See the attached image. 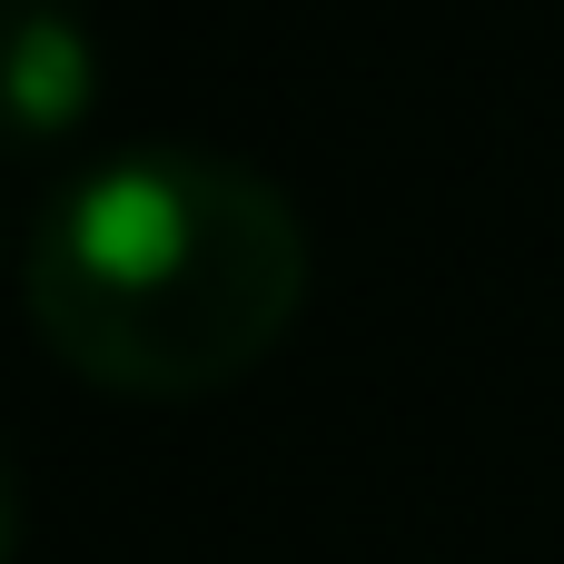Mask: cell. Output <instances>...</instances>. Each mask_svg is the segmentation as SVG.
I'll list each match as a JSON object with an SVG mask.
<instances>
[{"mask_svg":"<svg viewBox=\"0 0 564 564\" xmlns=\"http://www.w3.org/2000/svg\"><path fill=\"white\" fill-rule=\"evenodd\" d=\"M307 297V228L278 178L208 149H129L69 178L30 238V327L99 397H218Z\"/></svg>","mask_w":564,"mask_h":564,"instance_id":"6da1fadb","label":"cell"},{"mask_svg":"<svg viewBox=\"0 0 564 564\" xmlns=\"http://www.w3.org/2000/svg\"><path fill=\"white\" fill-rule=\"evenodd\" d=\"M99 89V40L69 0H0V139H69Z\"/></svg>","mask_w":564,"mask_h":564,"instance_id":"7a4b0ae2","label":"cell"},{"mask_svg":"<svg viewBox=\"0 0 564 564\" xmlns=\"http://www.w3.org/2000/svg\"><path fill=\"white\" fill-rule=\"evenodd\" d=\"M20 545V476H10V446H0V564Z\"/></svg>","mask_w":564,"mask_h":564,"instance_id":"3957f363","label":"cell"}]
</instances>
